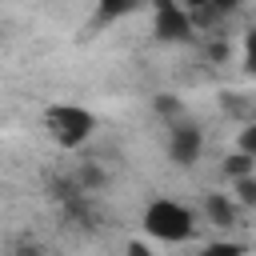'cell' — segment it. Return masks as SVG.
<instances>
[{
	"label": "cell",
	"mask_w": 256,
	"mask_h": 256,
	"mask_svg": "<svg viewBox=\"0 0 256 256\" xmlns=\"http://www.w3.org/2000/svg\"><path fill=\"white\" fill-rule=\"evenodd\" d=\"M240 56H244V72L256 76V24L244 32V44H240Z\"/></svg>",
	"instance_id": "9c48e42d"
},
{
	"label": "cell",
	"mask_w": 256,
	"mask_h": 256,
	"mask_svg": "<svg viewBox=\"0 0 256 256\" xmlns=\"http://www.w3.org/2000/svg\"><path fill=\"white\" fill-rule=\"evenodd\" d=\"M152 36L160 44H184L192 36V8H184L180 0H156Z\"/></svg>",
	"instance_id": "277c9868"
},
{
	"label": "cell",
	"mask_w": 256,
	"mask_h": 256,
	"mask_svg": "<svg viewBox=\"0 0 256 256\" xmlns=\"http://www.w3.org/2000/svg\"><path fill=\"white\" fill-rule=\"evenodd\" d=\"M248 244H236V240H212V244H204V252L208 256H236V252H244Z\"/></svg>",
	"instance_id": "8fae6325"
},
{
	"label": "cell",
	"mask_w": 256,
	"mask_h": 256,
	"mask_svg": "<svg viewBox=\"0 0 256 256\" xmlns=\"http://www.w3.org/2000/svg\"><path fill=\"white\" fill-rule=\"evenodd\" d=\"M200 212H204V220L212 224V228H220V232H232L236 224H240V200L232 196V192H204L200 196Z\"/></svg>",
	"instance_id": "5b68a950"
},
{
	"label": "cell",
	"mask_w": 256,
	"mask_h": 256,
	"mask_svg": "<svg viewBox=\"0 0 256 256\" xmlns=\"http://www.w3.org/2000/svg\"><path fill=\"white\" fill-rule=\"evenodd\" d=\"M208 8H216V12H236L240 0H208Z\"/></svg>",
	"instance_id": "4fadbf2b"
},
{
	"label": "cell",
	"mask_w": 256,
	"mask_h": 256,
	"mask_svg": "<svg viewBox=\"0 0 256 256\" xmlns=\"http://www.w3.org/2000/svg\"><path fill=\"white\" fill-rule=\"evenodd\" d=\"M236 148L248 152V156L256 160V120H244V128L236 132Z\"/></svg>",
	"instance_id": "30bf717a"
},
{
	"label": "cell",
	"mask_w": 256,
	"mask_h": 256,
	"mask_svg": "<svg viewBox=\"0 0 256 256\" xmlns=\"http://www.w3.org/2000/svg\"><path fill=\"white\" fill-rule=\"evenodd\" d=\"M140 228L152 244H188L192 232H196V212L172 196H156L144 204V216H140Z\"/></svg>",
	"instance_id": "6da1fadb"
},
{
	"label": "cell",
	"mask_w": 256,
	"mask_h": 256,
	"mask_svg": "<svg viewBox=\"0 0 256 256\" xmlns=\"http://www.w3.org/2000/svg\"><path fill=\"white\" fill-rule=\"evenodd\" d=\"M232 196L240 200V208H256V172L252 176H240V180H232Z\"/></svg>",
	"instance_id": "ba28073f"
},
{
	"label": "cell",
	"mask_w": 256,
	"mask_h": 256,
	"mask_svg": "<svg viewBox=\"0 0 256 256\" xmlns=\"http://www.w3.org/2000/svg\"><path fill=\"white\" fill-rule=\"evenodd\" d=\"M156 112H160V116H168V120H176V116H180V100L164 96V100H156Z\"/></svg>",
	"instance_id": "7c38bea8"
},
{
	"label": "cell",
	"mask_w": 256,
	"mask_h": 256,
	"mask_svg": "<svg viewBox=\"0 0 256 256\" xmlns=\"http://www.w3.org/2000/svg\"><path fill=\"white\" fill-rule=\"evenodd\" d=\"M136 4H140V0H96V16H92V24H96V28L116 24V20L132 16V12H136Z\"/></svg>",
	"instance_id": "8992f818"
},
{
	"label": "cell",
	"mask_w": 256,
	"mask_h": 256,
	"mask_svg": "<svg viewBox=\"0 0 256 256\" xmlns=\"http://www.w3.org/2000/svg\"><path fill=\"white\" fill-rule=\"evenodd\" d=\"M204 156V128L196 120H168V160L176 168H192Z\"/></svg>",
	"instance_id": "3957f363"
},
{
	"label": "cell",
	"mask_w": 256,
	"mask_h": 256,
	"mask_svg": "<svg viewBox=\"0 0 256 256\" xmlns=\"http://www.w3.org/2000/svg\"><path fill=\"white\" fill-rule=\"evenodd\" d=\"M44 132H48V140H52L56 148L76 152V148H84V144L96 136V112L84 108V104H72V100L52 104V108L44 112Z\"/></svg>",
	"instance_id": "7a4b0ae2"
},
{
	"label": "cell",
	"mask_w": 256,
	"mask_h": 256,
	"mask_svg": "<svg viewBox=\"0 0 256 256\" xmlns=\"http://www.w3.org/2000/svg\"><path fill=\"white\" fill-rule=\"evenodd\" d=\"M184 8H192V12H200V8H208V0H180Z\"/></svg>",
	"instance_id": "5bb4252c"
},
{
	"label": "cell",
	"mask_w": 256,
	"mask_h": 256,
	"mask_svg": "<svg viewBox=\"0 0 256 256\" xmlns=\"http://www.w3.org/2000/svg\"><path fill=\"white\" fill-rule=\"evenodd\" d=\"M220 172H224L228 180H240V176H252V172H256V160H252L248 152H240V148H236V152L220 164Z\"/></svg>",
	"instance_id": "52a82bcc"
}]
</instances>
